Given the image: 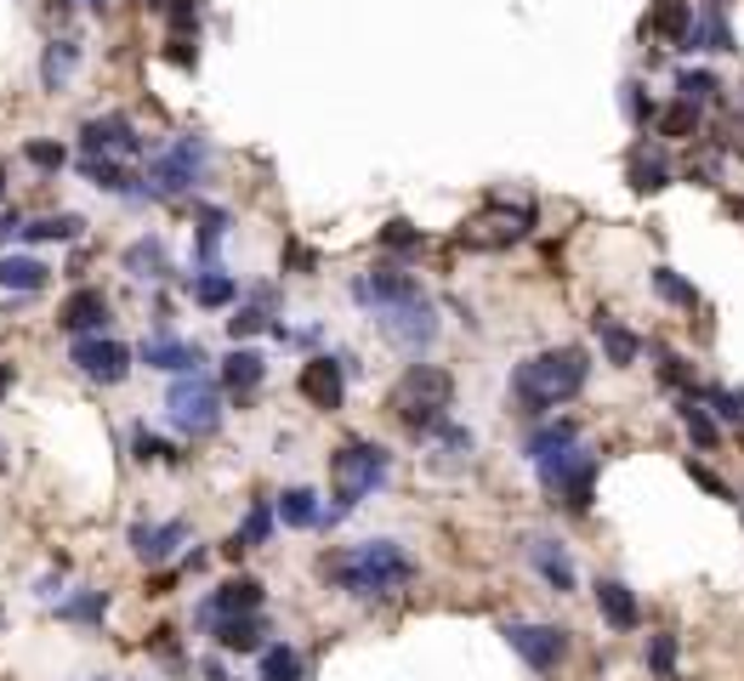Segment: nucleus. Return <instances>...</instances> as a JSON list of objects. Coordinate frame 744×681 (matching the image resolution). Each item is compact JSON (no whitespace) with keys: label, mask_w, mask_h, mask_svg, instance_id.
<instances>
[{"label":"nucleus","mask_w":744,"mask_h":681,"mask_svg":"<svg viewBox=\"0 0 744 681\" xmlns=\"http://www.w3.org/2000/svg\"><path fill=\"white\" fill-rule=\"evenodd\" d=\"M142 364H148V369H200L205 352H200V341L154 336V341H142Z\"/></svg>","instance_id":"18"},{"label":"nucleus","mask_w":744,"mask_h":681,"mask_svg":"<svg viewBox=\"0 0 744 681\" xmlns=\"http://www.w3.org/2000/svg\"><path fill=\"white\" fill-rule=\"evenodd\" d=\"M728 148L744 160V114H733V119H728Z\"/></svg>","instance_id":"53"},{"label":"nucleus","mask_w":744,"mask_h":681,"mask_svg":"<svg viewBox=\"0 0 744 681\" xmlns=\"http://www.w3.org/2000/svg\"><path fill=\"white\" fill-rule=\"evenodd\" d=\"M381 250H420V227L404 222V216L387 222V227H381Z\"/></svg>","instance_id":"42"},{"label":"nucleus","mask_w":744,"mask_h":681,"mask_svg":"<svg viewBox=\"0 0 744 681\" xmlns=\"http://www.w3.org/2000/svg\"><path fill=\"white\" fill-rule=\"evenodd\" d=\"M654 290L665 295V301H671V307H699V290H693L688 279H682V273H671V267H654Z\"/></svg>","instance_id":"36"},{"label":"nucleus","mask_w":744,"mask_h":681,"mask_svg":"<svg viewBox=\"0 0 744 681\" xmlns=\"http://www.w3.org/2000/svg\"><path fill=\"white\" fill-rule=\"evenodd\" d=\"M131 454H137L142 466H165V461H177V454H171V443L154 438L148 426H137V432H131Z\"/></svg>","instance_id":"38"},{"label":"nucleus","mask_w":744,"mask_h":681,"mask_svg":"<svg viewBox=\"0 0 744 681\" xmlns=\"http://www.w3.org/2000/svg\"><path fill=\"white\" fill-rule=\"evenodd\" d=\"M12 239H23V216H17V211L0 216V244H12Z\"/></svg>","instance_id":"52"},{"label":"nucleus","mask_w":744,"mask_h":681,"mask_svg":"<svg viewBox=\"0 0 744 681\" xmlns=\"http://www.w3.org/2000/svg\"><path fill=\"white\" fill-rule=\"evenodd\" d=\"M80 148L86 154H103V160H131V154H142V137L126 114H103L80 131Z\"/></svg>","instance_id":"12"},{"label":"nucleus","mask_w":744,"mask_h":681,"mask_svg":"<svg viewBox=\"0 0 744 681\" xmlns=\"http://www.w3.org/2000/svg\"><path fill=\"white\" fill-rule=\"evenodd\" d=\"M626 182H631L636 193H659V188H671V165H665L659 148L636 142L631 154H626Z\"/></svg>","instance_id":"17"},{"label":"nucleus","mask_w":744,"mask_h":681,"mask_svg":"<svg viewBox=\"0 0 744 681\" xmlns=\"http://www.w3.org/2000/svg\"><path fill=\"white\" fill-rule=\"evenodd\" d=\"M171 63L193 68V46H188V35H171Z\"/></svg>","instance_id":"51"},{"label":"nucleus","mask_w":744,"mask_h":681,"mask_svg":"<svg viewBox=\"0 0 744 681\" xmlns=\"http://www.w3.org/2000/svg\"><path fill=\"white\" fill-rule=\"evenodd\" d=\"M392 471V454L381 443H346L330 454V489H336V506H330V522H341L358 500L381 483Z\"/></svg>","instance_id":"4"},{"label":"nucleus","mask_w":744,"mask_h":681,"mask_svg":"<svg viewBox=\"0 0 744 681\" xmlns=\"http://www.w3.org/2000/svg\"><path fill=\"white\" fill-rule=\"evenodd\" d=\"M682 426H688V438L699 443V449H716V438H722V432H716V420L705 415L699 392H688V398H682Z\"/></svg>","instance_id":"31"},{"label":"nucleus","mask_w":744,"mask_h":681,"mask_svg":"<svg viewBox=\"0 0 744 681\" xmlns=\"http://www.w3.org/2000/svg\"><path fill=\"white\" fill-rule=\"evenodd\" d=\"M648 35H659L665 46H688V35H693V7H688V0H654Z\"/></svg>","instance_id":"20"},{"label":"nucleus","mask_w":744,"mask_h":681,"mask_svg":"<svg viewBox=\"0 0 744 681\" xmlns=\"http://www.w3.org/2000/svg\"><path fill=\"white\" fill-rule=\"evenodd\" d=\"M86 176L97 188H109V193H131V176L119 171L114 160H103V154H86Z\"/></svg>","instance_id":"37"},{"label":"nucleus","mask_w":744,"mask_h":681,"mask_svg":"<svg viewBox=\"0 0 744 681\" xmlns=\"http://www.w3.org/2000/svg\"><path fill=\"white\" fill-rule=\"evenodd\" d=\"M585 381H591V352L585 346H545V352H534V358L517 364L512 392H517V403H524L529 415H552L557 403L580 398Z\"/></svg>","instance_id":"1"},{"label":"nucleus","mask_w":744,"mask_h":681,"mask_svg":"<svg viewBox=\"0 0 744 681\" xmlns=\"http://www.w3.org/2000/svg\"><path fill=\"white\" fill-rule=\"evenodd\" d=\"M353 295L364 301V307H399V301H415L420 295V285L409 279V273H399V267H376V273H364V279L353 285Z\"/></svg>","instance_id":"14"},{"label":"nucleus","mask_w":744,"mask_h":681,"mask_svg":"<svg viewBox=\"0 0 744 681\" xmlns=\"http://www.w3.org/2000/svg\"><path fill=\"white\" fill-rule=\"evenodd\" d=\"M80 216H40V222H23V239L29 244H58V239H80Z\"/></svg>","instance_id":"30"},{"label":"nucleus","mask_w":744,"mask_h":681,"mask_svg":"<svg viewBox=\"0 0 744 681\" xmlns=\"http://www.w3.org/2000/svg\"><path fill=\"white\" fill-rule=\"evenodd\" d=\"M216 625V642L228 653H256L262 647V619L256 614H228V619H211Z\"/></svg>","instance_id":"26"},{"label":"nucleus","mask_w":744,"mask_h":681,"mask_svg":"<svg viewBox=\"0 0 744 681\" xmlns=\"http://www.w3.org/2000/svg\"><path fill=\"white\" fill-rule=\"evenodd\" d=\"M58 324H63L68 336H97V330L109 324V295H103V290H74V295L63 301Z\"/></svg>","instance_id":"15"},{"label":"nucleus","mask_w":744,"mask_h":681,"mask_svg":"<svg viewBox=\"0 0 744 681\" xmlns=\"http://www.w3.org/2000/svg\"><path fill=\"white\" fill-rule=\"evenodd\" d=\"M654 125H659V137H671V142L699 137V103H688V97H677L671 109H659V114H654Z\"/></svg>","instance_id":"28"},{"label":"nucleus","mask_w":744,"mask_h":681,"mask_svg":"<svg viewBox=\"0 0 744 681\" xmlns=\"http://www.w3.org/2000/svg\"><path fill=\"white\" fill-rule=\"evenodd\" d=\"M450 403H455V375L450 369H438V364H409L399 375V387L387 392V409L399 415L409 432H438L443 420H450Z\"/></svg>","instance_id":"3"},{"label":"nucleus","mask_w":744,"mask_h":681,"mask_svg":"<svg viewBox=\"0 0 744 681\" xmlns=\"http://www.w3.org/2000/svg\"><path fill=\"white\" fill-rule=\"evenodd\" d=\"M262 608V585L256 579H228V585H216V596L205 602V619H228V614H256Z\"/></svg>","instance_id":"19"},{"label":"nucleus","mask_w":744,"mask_h":681,"mask_svg":"<svg viewBox=\"0 0 744 681\" xmlns=\"http://www.w3.org/2000/svg\"><path fill=\"white\" fill-rule=\"evenodd\" d=\"M626 114H631L636 125H648V119H654L659 109L648 103V97H642V86H626Z\"/></svg>","instance_id":"49"},{"label":"nucleus","mask_w":744,"mask_h":681,"mask_svg":"<svg viewBox=\"0 0 744 681\" xmlns=\"http://www.w3.org/2000/svg\"><path fill=\"white\" fill-rule=\"evenodd\" d=\"M688 471H693V483H699V489H710L716 500H728V494H733V489H728V483H722V477H716L710 466H699V461H688Z\"/></svg>","instance_id":"50"},{"label":"nucleus","mask_w":744,"mask_h":681,"mask_svg":"<svg viewBox=\"0 0 744 681\" xmlns=\"http://www.w3.org/2000/svg\"><path fill=\"white\" fill-rule=\"evenodd\" d=\"M171 35H200V0H165Z\"/></svg>","instance_id":"41"},{"label":"nucleus","mask_w":744,"mask_h":681,"mask_svg":"<svg viewBox=\"0 0 744 681\" xmlns=\"http://www.w3.org/2000/svg\"><path fill=\"white\" fill-rule=\"evenodd\" d=\"M165 409H171V426H177V432H188V438H211L216 426H222V392L205 381L200 369H193V375H182V381L171 387Z\"/></svg>","instance_id":"6"},{"label":"nucleus","mask_w":744,"mask_h":681,"mask_svg":"<svg viewBox=\"0 0 744 681\" xmlns=\"http://www.w3.org/2000/svg\"><path fill=\"white\" fill-rule=\"evenodd\" d=\"M376 324H381V336H387V341H399L404 352H420V346H427V341L438 336V313H432V301H427V295L399 301V307H381Z\"/></svg>","instance_id":"10"},{"label":"nucleus","mask_w":744,"mask_h":681,"mask_svg":"<svg viewBox=\"0 0 744 681\" xmlns=\"http://www.w3.org/2000/svg\"><path fill=\"white\" fill-rule=\"evenodd\" d=\"M234 295H239V285L228 273H200V279H193V301H200V307H228Z\"/></svg>","instance_id":"35"},{"label":"nucleus","mask_w":744,"mask_h":681,"mask_svg":"<svg viewBox=\"0 0 744 681\" xmlns=\"http://www.w3.org/2000/svg\"><path fill=\"white\" fill-rule=\"evenodd\" d=\"M148 7H165V0H148Z\"/></svg>","instance_id":"57"},{"label":"nucleus","mask_w":744,"mask_h":681,"mask_svg":"<svg viewBox=\"0 0 744 681\" xmlns=\"http://www.w3.org/2000/svg\"><path fill=\"white\" fill-rule=\"evenodd\" d=\"M52 273H46V262H35V256H0V290H17V295H29V290H40Z\"/></svg>","instance_id":"27"},{"label":"nucleus","mask_w":744,"mask_h":681,"mask_svg":"<svg viewBox=\"0 0 744 681\" xmlns=\"http://www.w3.org/2000/svg\"><path fill=\"white\" fill-rule=\"evenodd\" d=\"M506 642H512V653L529 670H552L568 653V636H563L557 625H506Z\"/></svg>","instance_id":"11"},{"label":"nucleus","mask_w":744,"mask_h":681,"mask_svg":"<svg viewBox=\"0 0 744 681\" xmlns=\"http://www.w3.org/2000/svg\"><path fill=\"white\" fill-rule=\"evenodd\" d=\"M23 160H29L35 171H63V142H29V148H23Z\"/></svg>","instance_id":"45"},{"label":"nucleus","mask_w":744,"mask_h":681,"mask_svg":"<svg viewBox=\"0 0 744 681\" xmlns=\"http://www.w3.org/2000/svg\"><path fill=\"white\" fill-rule=\"evenodd\" d=\"M733 211H739V216H744V205H733Z\"/></svg>","instance_id":"58"},{"label":"nucleus","mask_w":744,"mask_h":681,"mask_svg":"<svg viewBox=\"0 0 744 681\" xmlns=\"http://www.w3.org/2000/svg\"><path fill=\"white\" fill-rule=\"evenodd\" d=\"M262 681H302V653L295 647H262Z\"/></svg>","instance_id":"34"},{"label":"nucleus","mask_w":744,"mask_h":681,"mask_svg":"<svg viewBox=\"0 0 744 681\" xmlns=\"http://www.w3.org/2000/svg\"><path fill=\"white\" fill-rule=\"evenodd\" d=\"M126 273L131 279H160L165 273V239H137L126 250Z\"/></svg>","instance_id":"29"},{"label":"nucleus","mask_w":744,"mask_h":681,"mask_svg":"<svg viewBox=\"0 0 744 681\" xmlns=\"http://www.w3.org/2000/svg\"><path fill=\"white\" fill-rule=\"evenodd\" d=\"M677 91L688 97V103H710L722 86H716V74H705V68H682V74H677Z\"/></svg>","instance_id":"39"},{"label":"nucleus","mask_w":744,"mask_h":681,"mask_svg":"<svg viewBox=\"0 0 744 681\" xmlns=\"http://www.w3.org/2000/svg\"><path fill=\"white\" fill-rule=\"evenodd\" d=\"M597 608L614 630H636L642 625V608H636V591L631 585H619V579H603L597 585Z\"/></svg>","instance_id":"23"},{"label":"nucleus","mask_w":744,"mask_h":681,"mask_svg":"<svg viewBox=\"0 0 744 681\" xmlns=\"http://www.w3.org/2000/svg\"><path fill=\"white\" fill-rule=\"evenodd\" d=\"M86 7H109V0H86Z\"/></svg>","instance_id":"56"},{"label":"nucleus","mask_w":744,"mask_h":681,"mask_svg":"<svg viewBox=\"0 0 744 681\" xmlns=\"http://www.w3.org/2000/svg\"><path fill=\"white\" fill-rule=\"evenodd\" d=\"M295 387H302V398L313 403V409H341L346 398V375L336 358H307L302 375H295Z\"/></svg>","instance_id":"13"},{"label":"nucleus","mask_w":744,"mask_h":681,"mask_svg":"<svg viewBox=\"0 0 744 681\" xmlns=\"http://www.w3.org/2000/svg\"><path fill=\"white\" fill-rule=\"evenodd\" d=\"M648 670L654 676H677V636H654L648 642Z\"/></svg>","instance_id":"43"},{"label":"nucleus","mask_w":744,"mask_h":681,"mask_svg":"<svg viewBox=\"0 0 744 681\" xmlns=\"http://www.w3.org/2000/svg\"><path fill=\"white\" fill-rule=\"evenodd\" d=\"M534 227V211L529 205H494V211H483L478 222H466L461 227V244L466 250H506V244H517Z\"/></svg>","instance_id":"9"},{"label":"nucleus","mask_w":744,"mask_h":681,"mask_svg":"<svg viewBox=\"0 0 744 681\" xmlns=\"http://www.w3.org/2000/svg\"><path fill=\"white\" fill-rule=\"evenodd\" d=\"M228 330H234V341H239V336H256V330H273V324H267V313H262V307H239V313L228 318Z\"/></svg>","instance_id":"47"},{"label":"nucleus","mask_w":744,"mask_h":681,"mask_svg":"<svg viewBox=\"0 0 744 681\" xmlns=\"http://www.w3.org/2000/svg\"><path fill=\"white\" fill-rule=\"evenodd\" d=\"M580 438V426L575 420H552V426H540V432L529 438V461H545V454H557Z\"/></svg>","instance_id":"32"},{"label":"nucleus","mask_w":744,"mask_h":681,"mask_svg":"<svg viewBox=\"0 0 744 681\" xmlns=\"http://www.w3.org/2000/svg\"><path fill=\"white\" fill-rule=\"evenodd\" d=\"M0 199H7V171H0Z\"/></svg>","instance_id":"55"},{"label":"nucleus","mask_w":744,"mask_h":681,"mask_svg":"<svg viewBox=\"0 0 744 681\" xmlns=\"http://www.w3.org/2000/svg\"><path fill=\"white\" fill-rule=\"evenodd\" d=\"M262 375H267V358H262V352H251V346H234L228 364H222V381H228L234 398H251L262 387Z\"/></svg>","instance_id":"21"},{"label":"nucleus","mask_w":744,"mask_h":681,"mask_svg":"<svg viewBox=\"0 0 744 681\" xmlns=\"http://www.w3.org/2000/svg\"><path fill=\"white\" fill-rule=\"evenodd\" d=\"M74 68H80V46H74V40H52V46H46V58H40V86L46 91H63L74 80Z\"/></svg>","instance_id":"25"},{"label":"nucleus","mask_w":744,"mask_h":681,"mask_svg":"<svg viewBox=\"0 0 744 681\" xmlns=\"http://www.w3.org/2000/svg\"><path fill=\"white\" fill-rule=\"evenodd\" d=\"M705 398H710V409L722 415V420L744 426V392H722V387H716V392H705Z\"/></svg>","instance_id":"46"},{"label":"nucleus","mask_w":744,"mask_h":681,"mask_svg":"<svg viewBox=\"0 0 744 681\" xmlns=\"http://www.w3.org/2000/svg\"><path fill=\"white\" fill-rule=\"evenodd\" d=\"M12 392V364H0V398Z\"/></svg>","instance_id":"54"},{"label":"nucleus","mask_w":744,"mask_h":681,"mask_svg":"<svg viewBox=\"0 0 744 681\" xmlns=\"http://www.w3.org/2000/svg\"><path fill=\"white\" fill-rule=\"evenodd\" d=\"M239 540H244V545H267V540H273V512H267V506H251V517H244V528H239Z\"/></svg>","instance_id":"44"},{"label":"nucleus","mask_w":744,"mask_h":681,"mask_svg":"<svg viewBox=\"0 0 744 681\" xmlns=\"http://www.w3.org/2000/svg\"><path fill=\"white\" fill-rule=\"evenodd\" d=\"M182 540H188V528H182V522H137V528H131V551H137V557H142L148 568H160Z\"/></svg>","instance_id":"16"},{"label":"nucleus","mask_w":744,"mask_h":681,"mask_svg":"<svg viewBox=\"0 0 744 681\" xmlns=\"http://www.w3.org/2000/svg\"><path fill=\"white\" fill-rule=\"evenodd\" d=\"M325 573L336 579L341 591H353V596H387V591L409 585L415 563L392 540H369V545L341 551V557H325Z\"/></svg>","instance_id":"2"},{"label":"nucleus","mask_w":744,"mask_h":681,"mask_svg":"<svg viewBox=\"0 0 744 681\" xmlns=\"http://www.w3.org/2000/svg\"><path fill=\"white\" fill-rule=\"evenodd\" d=\"M205 176V142L200 137H182L177 148H165V154L148 165V188H154L160 199H177L188 193L193 182Z\"/></svg>","instance_id":"7"},{"label":"nucleus","mask_w":744,"mask_h":681,"mask_svg":"<svg viewBox=\"0 0 744 681\" xmlns=\"http://www.w3.org/2000/svg\"><path fill=\"white\" fill-rule=\"evenodd\" d=\"M279 517H285L290 528H313V522H318V494H313V489H285V494H279Z\"/></svg>","instance_id":"33"},{"label":"nucleus","mask_w":744,"mask_h":681,"mask_svg":"<svg viewBox=\"0 0 744 681\" xmlns=\"http://www.w3.org/2000/svg\"><path fill=\"white\" fill-rule=\"evenodd\" d=\"M216 681H228V676H216Z\"/></svg>","instance_id":"59"},{"label":"nucleus","mask_w":744,"mask_h":681,"mask_svg":"<svg viewBox=\"0 0 744 681\" xmlns=\"http://www.w3.org/2000/svg\"><path fill=\"white\" fill-rule=\"evenodd\" d=\"M540 466V483L545 494H557L568 512H591V483H597V454H585V449H557V454H545Z\"/></svg>","instance_id":"5"},{"label":"nucleus","mask_w":744,"mask_h":681,"mask_svg":"<svg viewBox=\"0 0 744 681\" xmlns=\"http://www.w3.org/2000/svg\"><path fill=\"white\" fill-rule=\"evenodd\" d=\"M74 369L97 387H119L131 375V346H119L114 336H74Z\"/></svg>","instance_id":"8"},{"label":"nucleus","mask_w":744,"mask_h":681,"mask_svg":"<svg viewBox=\"0 0 744 681\" xmlns=\"http://www.w3.org/2000/svg\"><path fill=\"white\" fill-rule=\"evenodd\" d=\"M109 614V591H86V596H74V602H63V619H103Z\"/></svg>","instance_id":"40"},{"label":"nucleus","mask_w":744,"mask_h":681,"mask_svg":"<svg viewBox=\"0 0 744 681\" xmlns=\"http://www.w3.org/2000/svg\"><path fill=\"white\" fill-rule=\"evenodd\" d=\"M529 557H534V568L545 573V585H552L557 596H563V591H575V563H568V551H563V545H552V540H529Z\"/></svg>","instance_id":"24"},{"label":"nucleus","mask_w":744,"mask_h":681,"mask_svg":"<svg viewBox=\"0 0 744 681\" xmlns=\"http://www.w3.org/2000/svg\"><path fill=\"white\" fill-rule=\"evenodd\" d=\"M432 438H438L443 449H450V454H472V432H466V426H450V420H443Z\"/></svg>","instance_id":"48"},{"label":"nucleus","mask_w":744,"mask_h":681,"mask_svg":"<svg viewBox=\"0 0 744 681\" xmlns=\"http://www.w3.org/2000/svg\"><path fill=\"white\" fill-rule=\"evenodd\" d=\"M591 324H597V341H603V352H608V364H614V369H631V364L642 358V341H636L614 313H597Z\"/></svg>","instance_id":"22"}]
</instances>
